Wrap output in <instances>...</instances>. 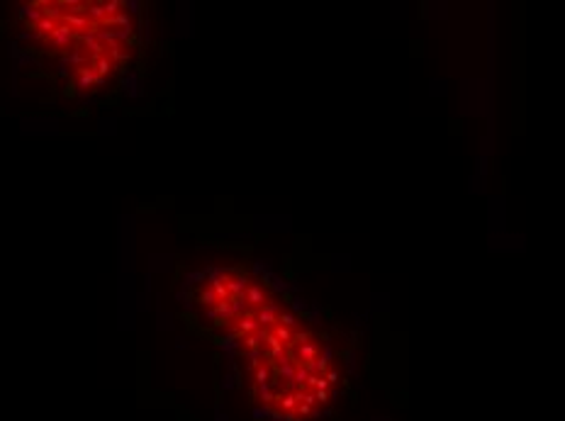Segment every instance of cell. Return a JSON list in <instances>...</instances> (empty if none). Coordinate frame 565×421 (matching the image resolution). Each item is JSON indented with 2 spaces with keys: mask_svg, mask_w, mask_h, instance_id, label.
Instances as JSON below:
<instances>
[{
  "mask_svg": "<svg viewBox=\"0 0 565 421\" xmlns=\"http://www.w3.org/2000/svg\"><path fill=\"white\" fill-rule=\"evenodd\" d=\"M78 39V34L73 32V29L66 25V22H61V25H56V29L49 34V42H52V46L54 49H59V51H64V49H69L71 44Z\"/></svg>",
  "mask_w": 565,
  "mask_h": 421,
  "instance_id": "cell-1",
  "label": "cell"
},
{
  "mask_svg": "<svg viewBox=\"0 0 565 421\" xmlns=\"http://www.w3.org/2000/svg\"><path fill=\"white\" fill-rule=\"evenodd\" d=\"M95 83H102V78L97 76V71L93 69V66H83V69H78V73H76V85H78L81 90H88V88H93Z\"/></svg>",
  "mask_w": 565,
  "mask_h": 421,
  "instance_id": "cell-2",
  "label": "cell"
},
{
  "mask_svg": "<svg viewBox=\"0 0 565 421\" xmlns=\"http://www.w3.org/2000/svg\"><path fill=\"white\" fill-rule=\"evenodd\" d=\"M39 8H41V5H34V3H29V5H22V8L17 10V15H20V17H25V20H29V25L34 27V25L39 22L41 17H44V13H41Z\"/></svg>",
  "mask_w": 565,
  "mask_h": 421,
  "instance_id": "cell-3",
  "label": "cell"
},
{
  "mask_svg": "<svg viewBox=\"0 0 565 421\" xmlns=\"http://www.w3.org/2000/svg\"><path fill=\"white\" fill-rule=\"evenodd\" d=\"M112 64H115V61L100 56V58H93V64H90V66L97 71V76H100V78H105V73H110V71H112Z\"/></svg>",
  "mask_w": 565,
  "mask_h": 421,
  "instance_id": "cell-4",
  "label": "cell"
},
{
  "mask_svg": "<svg viewBox=\"0 0 565 421\" xmlns=\"http://www.w3.org/2000/svg\"><path fill=\"white\" fill-rule=\"evenodd\" d=\"M34 29H37V34H39V37H49V34L56 29V22H54V20H49V17H41L39 22L34 25Z\"/></svg>",
  "mask_w": 565,
  "mask_h": 421,
  "instance_id": "cell-5",
  "label": "cell"
},
{
  "mask_svg": "<svg viewBox=\"0 0 565 421\" xmlns=\"http://www.w3.org/2000/svg\"><path fill=\"white\" fill-rule=\"evenodd\" d=\"M102 8H105V15H108V20H112L115 15L122 13V10H120V8H122V3H120V0H110V3H102Z\"/></svg>",
  "mask_w": 565,
  "mask_h": 421,
  "instance_id": "cell-6",
  "label": "cell"
},
{
  "mask_svg": "<svg viewBox=\"0 0 565 421\" xmlns=\"http://www.w3.org/2000/svg\"><path fill=\"white\" fill-rule=\"evenodd\" d=\"M124 93L127 95H137V76L134 73H127L124 76Z\"/></svg>",
  "mask_w": 565,
  "mask_h": 421,
  "instance_id": "cell-7",
  "label": "cell"
},
{
  "mask_svg": "<svg viewBox=\"0 0 565 421\" xmlns=\"http://www.w3.org/2000/svg\"><path fill=\"white\" fill-rule=\"evenodd\" d=\"M122 8H124V13L127 15H137L139 8H141V3H139V0H124Z\"/></svg>",
  "mask_w": 565,
  "mask_h": 421,
  "instance_id": "cell-8",
  "label": "cell"
}]
</instances>
